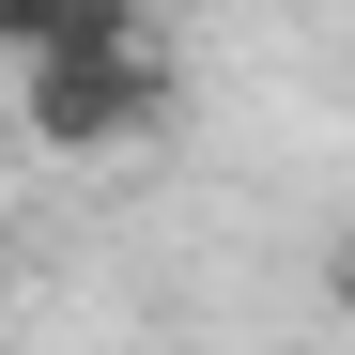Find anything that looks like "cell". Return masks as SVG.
Masks as SVG:
<instances>
[{
  "instance_id": "obj_1",
  "label": "cell",
  "mask_w": 355,
  "mask_h": 355,
  "mask_svg": "<svg viewBox=\"0 0 355 355\" xmlns=\"http://www.w3.org/2000/svg\"><path fill=\"white\" fill-rule=\"evenodd\" d=\"M170 108H186V62H170L155 16H139L124 46H78V62L31 78V139H46V155H124V139L170 124Z\"/></svg>"
},
{
  "instance_id": "obj_2",
  "label": "cell",
  "mask_w": 355,
  "mask_h": 355,
  "mask_svg": "<svg viewBox=\"0 0 355 355\" xmlns=\"http://www.w3.org/2000/svg\"><path fill=\"white\" fill-rule=\"evenodd\" d=\"M139 16L124 0H0V46H16V62L46 78V62H78V46H124Z\"/></svg>"
},
{
  "instance_id": "obj_3",
  "label": "cell",
  "mask_w": 355,
  "mask_h": 355,
  "mask_svg": "<svg viewBox=\"0 0 355 355\" xmlns=\"http://www.w3.org/2000/svg\"><path fill=\"white\" fill-rule=\"evenodd\" d=\"M324 293H340V324H355V248H340V263H324Z\"/></svg>"
},
{
  "instance_id": "obj_4",
  "label": "cell",
  "mask_w": 355,
  "mask_h": 355,
  "mask_svg": "<svg viewBox=\"0 0 355 355\" xmlns=\"http://www.w3.org/2000/svg\"><path fill=\"white\" fill-rule=\"evenodd\" d=\"M0 309H16V232H0Z\"/></svg>"
}]
</instances>
